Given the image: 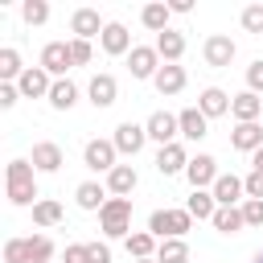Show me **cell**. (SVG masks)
<instances>
[{"label": "cell", "mask_w": 263, "mask_h": 263, "mask_svg": "<svg viewBox=\"0 0 263 263\" xmlns=\"http://www.w3.org/2000/svg\"><path fill=\"white\" fill-rule=\"evenodd\" d=\"M214 222V230H222V234H238L247 222H242V210L238 205H218V214L210 218Z\"/></svg>", "instance_id": "cell-29"}, {"label": "cell", "mask_w": 263, "mask_h": 263, "mask_svg": "<svg viewBox=\"0 0 263 263\" xmlns=\"http://www.w3.org/2000/svg\"><path fill=\"white\" fill-rule=\"evenodd\" d=\"M230 148L238 152H259L263 148V123H238L230 132Z\"/></svg>", "instance_id": "cell-20"}, {"label": "cell", "mask_w": 263, "mask_h": 263, "mask_svg": "<svg viewBox=\"0 0 263 263\" xmlns=\"http://www.w3.org/2000/svg\"><path fill=\"white\" fill-rule=\"evenodd\" d=\"M144 132H148V140H156L160 148H168V144H177L181 123H177V115H168V111H152L148 123H144Z\"/></svg>", "instance_id": "cell-4"}, {"label": "cell", "mask_w": 263, "mask_h": 263, "mask_svg": "<svg viewBox=\"0 0 263 263\" xmlns=\"http://www.w3.org/2000/svg\"><path fill=\"white\" fill-rule=\"evenodd\" d=\"M21 74H25L21 53H16V49H0V78H4V82H12V78H21Z\"/></svg>", "instance_id": "cell-33"}, {"label": "cell", "mask_w": 263, "mask_h": 263, "mask_svg": "<svg viewBox=\"0 0 263 263\" xmlns=\"http://www.w3.org/2000/svg\"><path fill=\"white\" fill-rule=\"evenodd\" d=\"M103 29H107V21L99 16V8H74V16H70V33H74L78 41L103 37Z\"/></svg>", "instance_id": "cell-5"}, {"label": "cell", "mask_w": 263, "mask_h": 263, "mask_svg": "<svg viewBox=\"0 0 263 263\" xmlns=\"http://www.w3.org/2000/svg\"><path fill=\"white\" fill-rule=\"evenodd\" d=\"M242 185H247V197H255V201H263V173H255V168H251V173L242 177Z\"/></svg>", "instance_id": "cell-41"}, {"label": "cell", "mask_w": 263, "mask_h": 263, "mask_svg": "<svg viewBox=\"0 0 263 263\" xmlns=\"http://www.w3.org/2000/svg\"><path fill=\"white\" fill-rule=\"evenodd\" d=\"M29 255H33V263H49V259H53V238L33 234V238H29Z\"/></svg>", "instance_id": "cell-36"}, {"label": "cell", "mask_w": 263, "mask_h": 263, "mask_svg": "<svg viewBox=\"0 0 263 263\" xmlns=\"http://www.w3.org/2000/svg\"><path fill=\"white\" fill-rule=\"evenodd\" d=\"M185 168H189L185 144H168V148L156 152V173H160V177H173V173H185Z\"/></svg>", "instance_id": "cell-15"}, {"label": "cell", "mask_w": 263, "mask_h": 263, "mask_svg": "<svg viewBox=\"0 0 263 263\" xmlns=\"http://www.w3.org/2000/svg\"><path fill=\"white\" fill-rule=\"evenodd\" d=\"M74 197H78L82 210H103V205H107V189H103L99 181H82V185L74 189Z\"/></svg>", "instance_id": "cell-28"}, {"label": "cell", "mask_w": 263, "mask_h": 263, "mask_svg": "<svg viewBox=\"0 0 263 263\" xmlns=\"http://www.w3.org/2000/svg\"><path fill=\"white\" fill-rule=\"evenodd\" d=\"M33 160H12L8 164V201L12 205H37L41 201V193H37V181H33Z\"/></svg>", "instance_id": "cell-1"}, {"label": "cell", "mask_w": 263, "mask_h": 263, "mask_svg": "<svg viewBox=\"0 0 263 263\" xmlns=\"http://www.w3.org/2000/svg\"><path fill=\"white\" fill-rule=\"evenodd\" d=\"M115 156H119V148H115L111 140H90V144L82 148V160H86V168H95V173H111V168H115Z\"/></svg>", "instance_id": "cell-7"}, {"label": "cell", "mask_w": 263, "mask_h": 263, "mask_svg": "<svg viewBox=\"0 0 263 263\" xmlns=\"http://www.w3.org/2000/svg\"><path fill=\"white\" fill-rule=\"evenodd\" d=\"M238 210H242V222H247V226H263V201L247 197V201H242Z\"/></svg>", "instance_id": "cell-38"}, {"label": "cell", "mask_w": 263, "mask_h": 263, "mask_svg": "<svg viewBox=\"0 0 263 263\" xmlns=\"http://www.w3.org/2000/svg\"><path fill=\"white\" fill-rule=\"evenodd\" d=\"M230 115H234L238 123H259V115H263V99H259L255 90H242V95H234Z\"/></svg>", "instance_id": "cell-16"}, {"label": "cell", "mask_w": 263, "mask_h": 263, "mask_svg": "<svg viewBox=\"0 0 263 263\" xmlns=\"http://www.w3.org/2000/svg\"><path fill=\"white\" fill-rule=\"evenodd\" d=\"M214 201L218 205H238V197L247 193V185H242V177H234V173H222L218 181H214Z\"/></svg>", "instance_id": "cell-17"}, {"label": "cell", "mask_w": 263, "mask_h": 263, "mask_svg": "<svg viewBox=\"0 0 263 263\" xmlns=\"http://www.w3.org/2000/svg\"><path fill=\"white\" fill-rule=\"evenodd\" d=\"M255 263H263V251H259V255H255Z\"/></svg>", "instance_id": "cell-48"}, {"label": "cell", "mask_w": 263, "mask_h": 263, "mask_svg": "<svg viewBox=\"0 0 263 263\" xmlns=\"http://www.w3.org/2000/svg\"><path fill=\"white\" fill-rule=\"evenodd\" d=\"M247 90L263 95V58H255V62L247 66Z\"/></svg>", "instance_id": "cell-39"}, {"label": "cell", "mask_w": 263, "mask_h": 263, "mask_svg": "<svg viewBox=\"0 0 263 263\" xmlns=\"http://www.w3.org/2000/svg\"><path fill=\"white\" fill-rule=\"evenodd\" d=\"M168 8H173V12H189V8H193V0H173Z\"/></svg>", "instance_id": "cell-45"}, {"label": "cell", "mask_w": 263, "mask_h": 263, "mask_svg": "<svg viewBox=\"0 0 263 263\" xmlns=\"http://www.w3.org/2000/svg\"><path fill=\"white\" fill-rule=\"evenodd\" d=\"M33 168L37 173H58L62 164H66V156H62V144H53V140H41V144H33Z\"/></svg>", "instance_id": "cell-13"}, {"label": "cell", "mask_w": 263, "mask_h": 263, "mask_svg": "<svg viewBox=\"0 0 263 263\" xmlns=\"http://www.w3.org/2000/svg\"><path fill=\"white\" fill-rule=\"evenodd\" d=\"M62 259H66V263H90V242H70Z\"/></svg>", "instance_id": "cell-40"}, {"label": "cell", "mask_w": 263, "mask_h": 263, "mask_svg": "<svg viewBox=\"0 0 263 263\" xmlns=\"http://www.w3.org/2000/svg\"><path fill=\"white\" fill-rule=\"evenodd\" d=\"M123 242H127V255H132V259H156V247H160L156 234H148V230H136V234H127Z\"/></svg>", "instance_id": "cell-26"}, {"label": "cell", "mask_w": 263, "mask_h": 263, "mask_svg": "<svg viewBox=\"0 0 263 263\" xmlns=\"http://www.w3.org/2000/svg\"><path fill=\"white\" fill-rule=\"evenodd\" d=\"M127 70H132V78H156V70H160L156 45H136L127 53Z\"/></svg>", "instance_id": "cell-10"}, {"label": "cell", "mask_w": 263, "mask_h": 263, "mask_svg": "<svg viewBox=\"0 0 263 263\" xmlns=\"http://www.w3.org/2000/svg\"><path fill=\"white\" fill-rule=\"evenodd\" d=\"M86 95H90V103H95V107H111V103L119 99V82H115L111 74H95V78H90V86H86Z\"/></svg>", "instance_id": "cell-18"}, {"label": "cell", "mask_w": 263, "mask_h": 263, "mask_svg": "<svg viewBox=\"0 0 263 263\" xmlns=\"http://www.w3.org/2000/svg\"><path fill=\"white\" fill-rule=\"evenodd\" d=\"M251 164H255V173H263V148H259V152H251Z\"/></svg>", "instance_id": "cell-46"}, {"label": "cell", "mask_w": 263, "mask_h": 263, "mask_svg": "<svg viewBox=\"0 0 263 263\" xmlns=\"http://www.w3.org/2000/svg\"><path fill=\"white\" fill-rule=\"evenodd\" d=\"M74 103H78V86H74L70 78H58L53 90H49V107H53V111H70Z\"/></svg>", "instance_id": "cell-27"}, {"label": "cell", "mask_w": 263, "mask_h": 263, "mask_svg": "<svg viewBox=\"0 0 263 263\" xmlns=\"http://www.w3.org/2000/svg\"><path fill=\"white\" fill-rule=\"evenodd\" d=\"M132 263H156V259H132Z\"/></svg>", "instance_id": "cell-47"}, {"label": "cell", "mask_w": 263, "mask_h": 263, "mask_svg": "<svg viewBox=\"0 0 263 263\" xmlns=\"http://www.w3.org/2000/svg\"><path fill=\"white\" fill-rule=\"evenodd\" d=\"M136 181H140V177H136L132 164H115V168L107 173V189H111L115 197H127V193L136 189Z\"/></svg>", "instance_id": "cell-25"}, {"label": "cell", "mask_w": 263, "mask_h": 263, "mask_svg": "<svg viewBox=\"0 0 263 263\" xmlns=\"http://www.w3.org/2000/svg\"><path fill=\"white\" fill-rule=\"evenodd\" d=\"M144 140H148L144 123H132V119H127V123H119V127H115V136H111V144H115L123 156H136V152L144 148Z\"/></svg>", "instance_id": "cell-12"}, {"label": "cell", "mask_w": 263, "mask_h": 263, "mask_svg": "<svg viewBox=\"0 0 263 263\" xmlns=\"http://www.w3.org/2000/svg\"><path fill=\"white\" fill-rule=\"evenodd\" d=\"M16 90H21V99H49V90H53V82H49V74L41 70V66H29L21 78H16Z\"/></svg>", "instance_id": "cell-11"}, {"label": "cell", "mask_w": 263, "mask_h": 263, "mask_svg": "<svg viewBox=\"0 0 263 263\" xmlns=\"http://www.w3.org/2000/svg\"><path fill=\"white\" fill-rule=\"evenodd\" d=\"M156 263H189V242L185 238H164L156 247Z\"/></svg>", "instance_id": "cell-31"}, {"label": "cell", "mask_w": 263, "mask_h": 263, "mask_svg": "<svg viewBox=\"0 0 263 263\" xmlns=\"http://www.w3.org/2000/svg\"><path fill=\"white\" fill-rule=\"evenodd\" d=\"M152 82H156L160 95H181L185 90V66H160Z\"/></svg>", "instance_id": "cell-24"}, {"label": "cell", "mask_w": 263, "mask_h": 263, "mask_svg": "<svg viewBox=\"0 0 263 263\" xmlns=\"http://www.w3.org/2000/svg\"><path fill=\"white\" fill-rule=\"evenodd\" d=\"M242 29L247 33H263V4H247L242 8Z\"/></svg>", "instance_id": "cell-37"}, {"label": "cell", "mask_w": 263, "mask_h": 263, "mask_svg": "<svg viewBox=\"0 0 263 263\" xmlns=\"http://www.w3.org/2000/svg\"><path fill=\"white\" fill-rule=\"evenodd\" d=\"M4 263H33L29 238H8V242H4Z\"/></svg>", "instance_id": "cell-35"}, {"label": "cell", "mask_w": 263, "mask_h": 263, "mask_svg": "<svg viewBox=\"0 0 263 263\" xmlns=\"http://www.w3.org/2000/svg\"><path fill=\"white\" fill-rule=\"evenodd\" d=\"M185 177H189V185H193V189H205V185L214 189V181H218L222 173H218V160H214V156L197 152V156H189V168H185Z\"/></svg>", "instance_id": "cell-8"}, {"label": "cell", "mask_w": 263, "mask_h": 263, "mask_svg": "<svg viewBox=\"0 0 263 263\" xmlns=\"http://www.w3.org/2000/svg\"><path fill=\"white\" fill-rule=\"evenodd\" d=\"M70 58H74V66H86V62H90V41H78V37H74V41H70Z\"/></svg>", "instance_id": "cell-42"}, {"label": "cell", "mask_w": 263, "mask_h": 263, "mask_svg": "<svg viewBox=\"0 0 263 263\" xmlns=\"http://www.w3.org/2000/svg\"><path fill=\"white\" fill-rule=\"evenodd\" d=\"M189 226H193L189 210H152V218H148V234H156L160 242L164 238H185Z\"/></svg>", "instance_id": "cell-3"}, {"label": "cell", "mask_w": 263, "mask_h": 263, "mask_svg": "<svg viewBox=\"0 0 263 263\" xmlns=\"http://www.w3.org/2000/svg\"><path fill=\"white\" fill-rule=\"evenodd\" d=\"M156 53H160V62H164V66H177V62H181V53H185V37H181L177 29H164V33L156 37Z\"/></svg>", "instance_id": "cell-21"}, {"label": "cell", "mask_w": 263, "mask_h": 263, "mask_svg": "<svg viewBox=\"0 0 263 263\" xmlns=\"http://www.w3.org/2000/svg\"><path fill=\"white\" fill-rule=\"evenodd\" d=\"M33 222H37V226H58V222H62V205H58L53 197H41V201L33 205Z\"/></svg>", "instance_id": "cell-32"}, {"label": "cell", "mask_w": 263, "mask_h": 263, "mask_svg": "<svg viewBox=\"0 0 263 263\" xmlns=\"http://www.w3.org/2000/svg\"><path fill=\"white\" fill-rule=\"evenodd\" d=\"M21 16H25V25H45L49 21V4L45 0H25L21 4Z\"/></svg>", "instance_id": "cell-34"}, {"label": "cell", "mask_w": 263, "mask_h": 263, "mask_svg": "<svg viewBox=\"0 0 263 263\" xmlns=\"http://www.w3.org/2000/svg\"><path fill=\"white\" fill-rule=\"evenodd\" d=\"M103 53H111V58H119V53H132L136 45H132V33L119 25V21H107V29H103Z\"/></svg>", "instance_id": "cell-14"}, {"label": "cell", "mask_w": 263, "mask_h": 263, "mask_svg": "<svg viewBox=\"0 0 263 263\" xmlns=\"http://www.w3.org/2000/svg\"><path fill=\"white\" fill-rule=\"evenodd\" d=\"M99 226L107 238H127L132 234V197H107L99 210Z\"/></svg>", "instance_id": "cell-2"}, {"label": "cell", "mask_w": 263, "mask_h": 263, "mask_svg": "<svg viewBox=\"0 0 263 263\" xmlns=\"http://www.w3.org/2000/svg\"><path fill=\"white\" fill-rule=\"evenodd\" d=\"M230 103H234V99H230L226 90H218V86H205V90L197 95V111H201L205 119H214V115H226V111H230Z\"/></svg>", "instance_id": "cell-19"}, {"label": "cell", "mask_w": 263, "mask_h": 263, "mask_svg": "<svg viewBox=\"0 0 263 263\" xmlns=\"http://www.w3.org/2000/svg\"><path fill=\"white\" fill-rule=\"evenodd\" d=\"M168 16H173V8L164 4V0H152V4H144V12H140V21H144V29H152L156 37L168 29Z\"/></svg>", "instance_id": "cell-23"}, {"label": "cell", "mask_w": 263, "mask_h": 263, "mask_svg": "<svg viewBox=\"0 0 263 263\" xmlns=\"http://www.w3.org/2000/svg\"><path fill=\"white\" fill-rule=\"evenodd\" d=\"M185 210H189L193 218H214V214H218V201H214L210 189H193L189 201H185Z\"/></svg>", "instance_id": "cell-30"}, {"label": "cell", "mask_w": 263, "mask_h": 263, "mask_svg": "<svg viewBox=\"0 0 263 263\" xmlns=\"http://www.w3.org/2000/svg\"><path fill=\"white\" fill-rule=\"evenodd\" d=\"M177 123H181V136H185V140H201V136H210V119H205L197 107H185V111L177 115Z\"/></svg>", "instance_id": "cell-22"}, {"label": "cell", "mask_w": 263, "mask_h": 263, "mask_svg": "<svg viewBox=\"0 0 263 263\" xmlns=\"http://www.w3.org/2000/svg\"><path fill=\"white\" fill-rule=\"evenodd\" d=\"M16 99H21V90H16V86H12V82H0V107H4V111H8V107H12V103H16Z\"/></svg>", "instance_id": "cell-43"}, {"label": "cell", "mask_w": 263, "mask_h": 263, "mask_svg": "<svg viewBox=\"0 0 263 263\" xmlns=\"http://www.w3.org/2000/svg\"><path fill=\"white\" fill-rule=\"evenodd\" d=\"M90 263H111V247L107 242H90Z\"/></svg>", "instance_id": "cell-44"}, {"label": "cell", "mask_w": 263, "mask_h": 263, "mask_svg": "<svg viewBox=\"0 0 263 263\" xmlns=\"http://www.w3.org/2000/svg\"><path fill=\"white\" fill-rule=\"evenodd\" d=\"M70 66H74V58H70V41H49V45L41 49V70H45L49 78H62Z\"/></svg>", "instance_id": "cell-6"}, {"label": "cell", "mask_w": 263, "mask_h": 263, "mask_svg": "<svg viewBox=\"0 0 263 263\" xmlns=\"http://www.w3.org/2000/svg\"><path fill=\"white\" fill-rule=\"evenodd\" d=\"M201 58H205V66L222 70V66H230V62H234V41H230L226 33H214V37H205Z\"/></svg>", "instance_id": "cell-9"}]
</instances>
